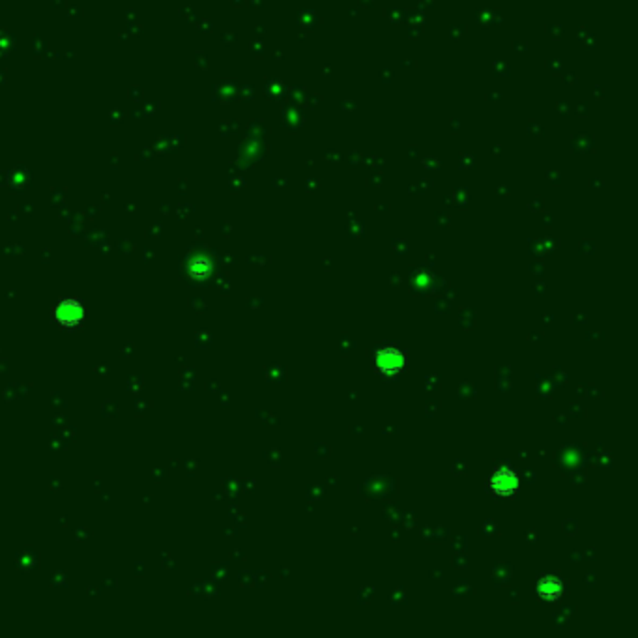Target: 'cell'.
Here are the masks:
<instances>
[{
    "instance_id": "1",
    "label": "cell",
    "mask_w": 638,
    "mask_h": 638,
    "mask_svg": "<svg viewBox=\"0 0 638 638\" xmlns=\"http://www.w3.org/2000/svg\"><path fill=\"white\" fill-rule=\"evenodd\" d=\"M519 485H521L519 476L513 470H509V468H500L491 477V489L496 494H500V496H511V494H515L519 491Z\"/></svg>"
},
{
    "instance_id": "2",
    "label": "cell",
    "mask_w": 638,
    "mask_h": 638,
    "mask_svg": "<svg viewBox=\"0 0 638 638\" xmlns=\"http://www.w3.org/2000/svg\"><path fill=\"white\" fill-rule=\"evenodd\" d=\"M405 354L397 349H384L376 354V367L384 375H397L405 367Z\"/></svg>"
},
{
    "instance_id": "3",
    "label": "cell",
    "mask_w": 638,
    "mask_h": 638,
    "mask_svg": "<svg viewBox=\"0 0 638 638\" xmlns=\"http://www.w3.org/2000/svg\"><path fill=\"white\" fill-rule=\"evenodd\" d=\"M537 590L541 593V597L552 601V599H558L562 595V583L554 577H545L541 583H539Z\"/></svg>"
}]
</instances>
